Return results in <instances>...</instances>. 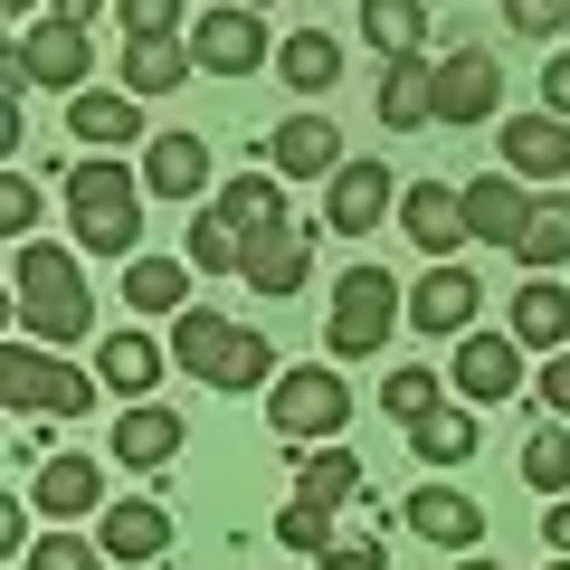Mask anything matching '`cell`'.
<instances>
[{"label":"cell","instance_id":"1f68e13d","mask_svg":"<svg viewBox=\"0 0 570 570\" xmlns=\"http://www.w3.org/2000/svg\"><path fill=\"white\" fill-rule=\"evenodd\" d=\"M570 257V190H542L523 219V238H513V266H532V276H551V266Z\"/></svg>","mask_w":570,"mask_h":570},{"label":"cell","instance_id":"3957f363","mask_svg":"<svg viewBox=\"0 0 570 570\" xmlns=\"http://www.w3.org/2000/svg\"><path fill=\"white\" fill-rule=\"evenodd\" d=\"M409 324V295H400V276L390 266H352L343 285H333V314H324V343H333V362H371V352L390 343V333Z\"/></svg>","mask_w":570,"mask_h":570},{"label":"cell","instance_id":"f907efd6","mask_svg":"<svg viewBox=\"0 0 570 570\" xmlns=\"http://www.w3.org/2000/svg\"><path fill=\"white\" fill-rule=\"evenodd\" d=\"M456 570H504V561H485V551H466V561H456Z\"/></svg>","mask_w":570,"mask_h":570},{"label":"cell","instance_id":"7402d4cb","mask_svg":"<svg viewBox=\"0 0 570 570\" xmlns=\"http://www.w3.org/2000/svg\"><path fill=\"white\" fill-rule=\"evenodd\" d=\"M142 181L163 190V200H200L209 190V142L200 134H153L142 142Z\"/></svg>","mask_w":570,"mask_h":570},{"label":"cell","instance_id":"5b68a950","mask_svg":"<svg viewBox=\"0 0 570 570\" xmlns=\"http://www.w3.org/2000/svg\"><path fill=\"white\" fill-rule=\"evenodd\" d=\"M343 419H352V381H343L333 362H295L276 390H266V428L295 438V448H324Z\"/></svg>","mask_w":570,"mask_h":570},{"label":"cell","instance_id":"f1b7e54d","mask_svg":"<svg viewBox=\"0 0 570 570\" xmlns=\"http://www.w3.org/2000/svg\"><path fill=\"white\" fill-rule=\"evenodd\" d=\"M200 77V58H190V39H124V86L134 96H171V86Z\"/></svg>","mask_w":570,"mask_h":570},{"label":"cell","instance_id":"7c38bea8","mask_svg":"<svg viewBox=\"0 0 570 570\" xmlns=\"http://www.w3.org/2000/svg\"><path fill=\"white\" fill-rule=\"evenodd\" d=\"M475 305H485V285H475L456 257H438L419 285H409V324H419L428 343H438V333H448V343H456V333H475Z\"/></svg>","mask_w":570,"mask_h":570},{"label":"cell","instance_id":"bcb514c9","mask_svg":"<svg viewBox=\"0 0 570 570\" xmlns=\"http://www.w3.org/2000/svg\"><path fill=\"white\" fill-rule=\"evenodd\" d=\"M542 409H551V419H570V343L551 352V371H542Z\"/></svg>","mask_w":570,"mask_h":570},{"label":"cell","instance_id":"8d00e7d4","mask_svg":"<svg viewBox=\"0 0 570 570\" xmlns=\"http://www.w3.org/2000/svg\"><path fill=\"white\" fill-rule=\"evenodd\" d=\"M523 485L532 494H570V419H551L542 438L523 448Z\"/></svg>","mask_w":570,"mask_h":570},{"label":"cell","instance_id":"8fae6325","mask_svg":"<svg viewBox=\"0 0 570 570\" xmlns=\"http://www.w3.org/2000/svg\"><path fill=\"white\" fill-rule=\"evenodd\" d=\"M494 153H504V171H513V181L551 190V181L570 171V115H551V105H542V115H513L504 134H494Z\"/></svg>","mask_w":570,"mask_h":570},{"label":"cell","instance_id":"e0dca14e","mask_svg":"<svg viewBox=\"0 0 570 570\" xmlns=\"http://www.w3.org/2000/svg\"><path fill=\"white\" fill-rule=\"evenodd\" d=\"M29 504H39L48 523L105 513V475H96V456H39V475H29Z\"/></svg>","mask_w":570,"mask_h":570},{"label":"cell","instance_id":"9c48e42d","mask_svg":"<svg viewBox=\"0 0 570 570\" xmlns=\"http://www.w3.org/2000/svg\"><path fill=\"white\" fill-rule=\"evenodd\" d=\"M448 381H456V400H475V409H494V400H513L523 390V343L513 333H456V362H448Z\"/></svg>","mask_w":570,"mask_h":570},{"label":"cell","instance_id":"5bb4252c","mask_svg":"<svg viewBox=\"0 0 570 570\" xmlns=\"http://www.w3.org/2000/svg\"><path fill=\"white\" fill-rule=\"evenodd\" d=\"M400 238L428 247V266L456 257V247L475 238V228H466V190H448V181H409V190H400Z\"/></svg>","mask_w":570,"mask_h":570},{"label":"cell","instance_id":"7a4b0ae2","mask_svg":"<svg viewBox=\"0 0 570 570\" xmlns=\"http://www.w3.org/2000/svg\"><path fill=\"white\" fill-rule=\"evenodd\" d=\"M142 171L115 163V153H86L77 171H67V228H77L86 257H142Z\"/></svg>","mask_w":570,"mask_h":570},{"label":"cell","instance_id":"6da1fadb","mask_svg":"<svg viewBox=\"0 0 570 570\" xmlns=\"http://www.w3.org/2000/svg\"><path fill=\"white\" fill-rule=\"evenodd\" d=\"M10 314H20L29 343H86L96 333V295H86V266L67 257V247H39L20 238L10 247Z\"/></svg>","mask_w":570,"mask_h":570},{"label":"cell","instance_id":"7bdbcfd3","mask_svg":"<svg viewBox=\"0 0 570 570\" xmlns=\"http://www.w3.org/2000/svg\"><path fill=\"white\" fill-rule=\"evenodd\" d=\"M324 570H390V551L371 542V532H333V551H324Z\"/></svg>","mask_w":570,"mask_h":570},{"label":"cell","instance_id":"9a60e30c","mask_svg":"<svg viewBox=\"0 0 570 570\" xmlns=\"http://www.w3.org/2000/svg\"><path fill=\"white\" fill-rule=\"evenodd\" d=\"M532 200H542V190H532V181H513V171L494 163V171H475V181H466V228H475L485 247H504V257H513V238H523Z\"/></svg>","mask_w":570,"mask_h":570},{"label":"cell","instance_id":"db71d44e","mask_svg":"<svg viewBox=\"0 0 570 570\" xmlns=\"http://www.w3.org/2000/svg\"><path fill=\"white\" fill-rule=\"evenodd\" d=\"M247 10H266V0H247Z\"/></svg>","mask_w":570,"mask_h":570},{"label":"cell","instance_id":"681fc988","mask_svg":"<svg viewBox=\"0 0 570 570\" xmlns=\"http://www.w3.org/2000/svg\"><path fill=\"white\" fill-rule=\"evenodd\" d=\"M48 10H58V20H77V29L96 20V0H48Z\"/></svg>","mask_w":570,"mask_h":570},{"label":"cell","instance_id":"d6986e66","mask_svg":"<svg viewBox=\"0 0 570 570\" xmlns=\"http://www.w3.org/2000/svg\"><path fill=\"white\" fill-rule=\"evenodd\" d=\"M266 163H276L285 181H333V171H343V134H333L324 115H295V124L266 134Z\"/></svg>","mask_w":570,"mask_h":570},{"label":"cell","instance_id":"836d02e7","mask_svg":"<svg viewBox=\"0 0 570 570\" xmlns=\"http://www.w3.org/2000/svg\"><path fill=\"white\" fill-rule=\"evenodd\" d=\"M362 39L381 48V58H419V39H428V0H362Z\"/></svg>","mask_w":570,"mask_h":570},{"label":"cell","instance_id":"30bf717a","mask_svg":"<svg viewBox=\"0 0 570 570\" xmlns=\"http://www.w3.org/2000/svg\"><path fill=\"white\" fill-rule=\"evenodd\" d=\"M494 115H504V67H494V48L438 58V124H494Z\"/></svg>","mask_w":570,"mask_h":570},{"label":"cell","instance_id":"d4e9b609","mask_svg":"<svg viewBox=\"0 0 570 570\" xmlns=\"http://www.w3.org/2000/svg\"><path fill=\"white\" fill-rule=\"evenodd\" d=\"M409 456L419 466H466L475 456V400H438L428 419H409Z\"/></svg>","mask_w":570,"mask_h":570},{"label":"cell","instance_id":"f35d334b","mask_svg":"<svg viewBox=\"0 0 570 570\" xmlns=\"http://www.w3.org/2000/svg\"><path fill=\"white\" fill-rule=\"evenodd\" d=\"M381 409H390V419H428V409H438V371H419V362H409V371H390V381H381Z\"/></svg>","mask_w":570,"mask_h":570},{"label":"cell","instance_id":"f546056e","mask_svg":"<svg viewBox=\"0 0 570 570\" xmlns=\"http://www.w3.org/2000/svg\"><path fill=\"white\" fill-rule=\"evenodd\" d=\"M209 209H219L228 228H247V238H257V228L285 219V171H238V181L209 190Z\"/></svg>","mask_w":570,"mask_h":570},{"label":"cell","instance_id":"60d3db41","mask_svg":"<svg viewBox=\"0 0 570 570\" xmlns=\"http://www.w3.org/2000/svg\"><path fill=\"white\" fill-rule=\"evenodd\" d=\"M276 542L285 551H333V513L324 504H285L276 513Z\"/></svg>","mask_w":570,"mask_h":570},{"label":"cell","instance_id":"277c9868","mask_svg":"<svg viewBox=\"0 0 570 570\" xmlns=\"http://www.w3.org/2000/svg\"><path fill=\"white\" fill-rule=\"evenodd\" d=\"M0 390H10V409H20V419H86V409H96V371H77L67 362L58 343H10L0 352Z\"/></svg>","mask_w":570,"mask_h":570},{"label":"cell","instance_id":"4316f807","mask_svg":"<svg viewBox=\"0 0 570 570\" xmlns=\"http://www.w3.org/2000/svg\"><path fill=\"white\" fill-rule=\"evenodd\" d=\"M513 343L523 352H561L570 343V285L561 276H532L523 295H513Z\"/></svg>","mask_w":570,"mask_h":570},{"label":"cell","instance_id":"44dd1931","mask_svg":"<svg viewBox=\"0 0 570 570\" xmlns=\"http://www.w3.org/2000/svg\"><path fill=\"white\" fill-rule=\"evenodd\" d=\"M163 362L171 352L153 343V333H105L96 343V381L115 390V400H153V390H163Z\"/></svg>","mask_w":570,"mask_h":570},{"label":"cell","instance_id":"816d5d0a","mask_svg":"<svg viewBox=\"0 0 570 570\" xmlns=\"http://www.w3.org/2000/svg\"><path fill=\"white\" fill-rule=\"evenodd\" d=\"M0 10H10V20H29V10H39V0H0Z\"/></svg>","mask_w":570,"mask_h":570},{"label":"cell","instance_id":"ee69618b","mask_svg":"<svg viewBox=\"0 0 570 570\" xmlns=\"http://www.w3.org/2000/svg\"><path fill=\"white\" fill-rule=\"evenodd\" d=\"M0 228H39V181H29V171L0 181Z\"/></svg>","mask_w":570,"mask_h":570},{"label":"cell","instance_id":"603a6c76","mask_svg":"<svg viewBox=\"0 0 570 570\" xmlns=\"http://www.w3.org/2000/svg\"><path fill=\"white\" fill-rule=\"evenodd\" d=\"M96 523H105V561H163V551H171V513H163V504H142V494L105 504Z\"/></svg>","mask_w":570,"mask_h":570},{"label":"cell","instance_id":"c3c4849f","mask_svg":"<svg viewBox=\"0 0 570 570\" xmlns=\"http://www.w3.org/2000/svg\"><path fill=\"white\" fill-rule=\"evenodd\" d=\"M542 542H551V551H570V494H551V513H542Z\"/></svg>","mask_w":570,"mask_h":570},{"label":"cell","instance_id":"4fadbf2b","mask_svg":"<svg viewBox=\"0 0 570 570\" xmlns=\"http://www.w3.org/2000/svg\"><path fill=\"white\" fill-rule=\"evenodd\" d=\"M247 295H266V305H285V295H295V285L314 276V228H295V219H276V228H257V238H247Z\"/></svg>","mask_w":570,"mask_h":570},{"label":"cell","instance_id":"d6a6232c","mask_svg":"<svg viewBox=\"0 0 570 570\" xmlns=\"http://www.w3.org/2000/svg\"><path fill=\"white\" fill-rule=\"evenodd\" d=\"M352 494H362V456H343V448H314L305 466H295V504H324V513H343Z\"/></svg>","mask_w":570,"mask_h":570},{"label":"cell","instance_id":"b9f144b4","mask_svg":"<svg viewBox=\"0 0 570 570\" xmlns=\"http://www.w3.org/2000/svg\"><path fill=\"white\" fill-rule=\"evenodd\" d=\"M504 20H513V39H561L570 0H504Z\"/></svg>","mask_w":570,"mask_h":570},{"label":"cell","instance_id":"ac0fdd59","mask_svg":"<svg viewBox=\"0 0 570 570\" xmlns=\"http://www.w3.org/2000/svg\"><path fill=\"white\" fill-rule=\"evenodd\" d=\"M67 134L96 142V153H115V142L142 134V96L134 86H77V96H67Z\"/></svg>","mask_w":570,"mask_h":570},{"label":"cell","instance_id":"ab89813d","mask_svg":"<svg viewBox=\"0 0 570 570\" xmlns=\"http://www.w3.org/2000/svg\"><path fill=\"white\" fill-rule=\"evenodd\" d=\"M115 10H124V39H190L181 0H115Z\"/></svg>","mask_w":570,"mask_h":570},{"label":"cell","instance_id":"7dc6e473","mask_svg":"<svg viewBox=\"0 0 570 570\" xmlns=\"http://www.w3.org/2000/svg\"><path fill=\"white\" fill-rule=\"evenodd\" d=\"M542 105H551V115H570V48L542 67Z\"/></svg>","mask_w":570,"mask_h":570},{"label":"cell","instance_id":"83f0119b","mask_svg":"<svg viewBox=\"0 0 570 570\" xmlns=\"http://www.w3.org/2000/svg\"><path fill=\"white\" fill-rule=\"evenodd\" d=\"M276 67H285L295 96H333V86H343V39H333V29H285Z\"/></svg>","mask_w":570,"mask_h":570},{"label":"cell","instance_id":"ffe728a7","mask_svg":"<svg viewBox=\"0 0 570 570\" xmlns=\"http://www.w3.org/2000/svg\"><path fill=\"white\" fill-rule=\"evenodd\" d=\"M409 532H419V542H438V551H475L485 504H475V494H456V485H419V494H409Z\"/></svg>","mask_w":570,"mask_h":570},{"label":"cell","instance_id":"d590c367","mask_svg":"<svg viewBox=\"0 0 570 570\" xmlns=\"http://www.w3.org/2000/svg\"><path fill=\"white\" fill-rule=\"evenodd\" d=\"M209 390H276V343H266L257 324H238V343H228V362H219Z\"/></svg>","mask_w":570,"mask_h":570},{"label":"cell","instance_id":"2e32d148","mask_svg":"<svg viewBox=\"0 0 570 570\" xmlns=\"http://www.w3.org/2000/svg\"><path fill=\"white\" fill-rule=\"evenodd\" d=\"M115 466H134V475H153V466H171L181 456V409H163V400H124V419H115Z\"/></svg>","mask_w":570,"mask_h":570},{"label":"cell","instance_id":"ba28073f","mask_svg":"<svg viewBox=\"0 0 570 570\" xmlns=\"http://www.w3.org/2000/svg\"><path fill=\"white\" fill-rule=\"evenodd\" d=\"M10 77H29V86H67L77 96V77H96V48H86V29L77 20H29L20 29V48H10Z\"/></svg>","mask_w":570,"mask_h":570},{"label":"cell","instance_id":"4dcf8cb0","mask_svg":"<svg viewBox=\"0 0 570 570\" xmlns=\"http://www.w3.org/2000/svg\"><path fill=\"white\" fill-rule=\"evenodd\" d=\"M124 305L134 314H181L190 305V257H124Z\"/></svg>","mask_w":570,"mask_h":570},{"label":"cell","instance_id":"8992f818","mask_svg":"<svg viewBox=\"0 0 570 570\" xmlns=\"http://www.w3.org/2000/svg\"><path fill=\"white\" fill-rule=\"evenodd\" d=\"M190 58H200V77H257L276 58V39H266V20L247 0H219V10L190 20Z\"/></svg>","mask_w":570,"mask_h":570},{"label":"cell","instance_id":"74e56055","mask_svg":"<svg viewBox=\"0 0 570 570\" xmlns=\"http://www.w3.org/2000/svg\"><path fill=\"white\" fill-rule=\"evenodd\" d=\"M29 570H105V542H86V532H39L29 542Z\"/></svg>","mask_w":570,"mask_h":570},{"label":"cell","instance_id":"e575fe53","mask_svg":"<svg viewBox=\"0 0 570 570\" xmlns=\"http://www.w3.org/2000/svg\"><path fill=\"white\" fill-rule=\"evenodd\" d=\"M190 266H200V276H238L247 266V228H228L219 209H200V219H190V247H181Z\"/></svg>","mask_w":570,"mask_h":570},{"label":"cell","instance_id":"52a82bcc","mask_svg":"<svg viewBox=\"0 0 570 570\" xmlns=\"http://www.w3.org/2000/svg\"><path fill=\"white\" fill-rule=\"evenodd\" d=\"M400 219V181H390L381 153H362V163H343L324 181V228H343V238H371V228Z\"/></svg>","mask_w":570,"mask_h":570},{"label":"cell","instance_id":"cb8c5ba5","mask_svg":"<svg viewBox=\"0 0 570 570\" xmlns=\"http://www.w3.org/2000/svg\"><path fill=\"white\" fill-rule=\"evenodd\" d=\"M381 124H390V134L438 124V67H428V58H390L381 67Z\"/></svg>","mask_w":570,"mask_h":570},{"label":"cell","instance_id":"f5cc1de1","mask_svg":"<svg viewBox=\"0 0 570 570\" xmlns=\"http://www.w3.org/2000/svg\"><path fill=\"white\" fill-rule=\"evenodd\" d=\"M551 570H570V551H561V561H551Z\"/></svg>","mask_w":570,"mask_h":570},{"label":"cell","instance_id":"484cf974","mask_svg":"<svg viewBox=\"0 0 570 570\" xmlns=\"http://www.w3.org/2000/svg\"><path fill=\"white\" fill-rule=\"evenodd\" d=\"M228 343H238V324H228V314H209V305H181V314H171V362H181L190 381H219Z\"/></svg>","mask_w":570,"mask_h":570},{"label":"cell","instance_id":"f6af8a7d","mask_svg":"<svg viewBox=\"0 0 570 570\" xmlns=\"http://www.w3.org/2000/svg\"><path fill=\"white\" fill-rule=\"evenodd\" d=\"M29 513H39L29 494H10V504H0V551H29V542H39V532H29Z\"/></svg>","mask_w":570,"mask_h":570}]
</instances>
